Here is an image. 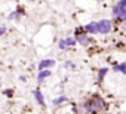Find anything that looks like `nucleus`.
Instances as JSON below:
<instances>
[{"label": "nucleus", "mask_w": 126, "mask_h": 114, "mask_svg": "<svg viewBox=\"0 0 126 114\" xmlns=\"http://www.w3.org/2000/svg\"><path fill=\"white\" fill-rule=\"evenodd\" d=\"M105 107H107V104H105L99 96L92 98L91 101H88V102L83 105V108H85L86 111H99V110H104Z\"/></svg>", "instance_id": "f257e3e1"}, {"label": "nucleus", "mask_w": 126, "mask_h": 114, "mask_svg": "<svg viewBox=\"0 0 126 114\" xmlns=\"http://www.w3.org/2000/svg\"><path fill=\"white\" fill-rule=\"evenodd\" d=\"M111 14L114 18L120 21H126V0H119V3L113 8Z\"/></svg>", "instance_id": "f03ea898"}, {"label": "nucleus", "mask_w": 126, "mask_h": 114, "mask_svg": "<svg viewBox=\"0 0 126 114\" xmlns=\"http://www.w3.org/2000/svg\"><path fill=\"white\" fill-rule=\"evenodd\" d=\"M111 31V22L108 19H101L98 21V33L101 34H108Z\"/></svg>", "instance_id": "7ed1b4c3"}, {"label": "nucleus", "mask_w": 126, "mask_h": 114, "mask_svg": "<svg viewBox=\"0 0 126 114\" xmlns=\"http://www.w3.org/2000/svg\"><path fill=\"white\" fill-rule=\"evenodd\" d=\"M76 43H77V40H76V39H73V37H67V39H62V40H59L58 46H59V49H67V47H71V46H74Z\"/></svg>", "instance_id": "20e7f679"}, {"label": "nucleus", "mask_w": 126, "mask_h": 114, "mask_svg": "<svg viewBox=\"0 0 126 114\" xmlns=\"http://www.w3.org/2000/svg\"><path fill=\"white\" fill-rule=\"evenodd\" d=\"M83 28H85V31L89 33V34H96V33H98V22H89V24L85 25Z\"/></svg>", "instance_id": "39448f33"}, {"label": "nucleus", "mask_w": 126, "mask_h": 114, "mask_svg": "<svg viewBox=\"0 0 126 114\" xmlns=\"http://www.w3.org/2000/svg\"><path fill=\"white\" fill-rule=\"evenodd\" d=\"M55 65V61L53 59H43L40 64H39V70H49L50 67Z\"/></svg>", "instance_id": "423d86ee"}, {"label": "nucleus", "mask_w": 126, "mask_h": 114, "mask_svg": "<svg viewBox=\"0 0 126 114\" xmlns=\"http://www.w3.org/2000/svg\"><path fill=\"white\" fill-rule=\"evenodd\" d=\"M76 40H77L80 44H83V46H88V44H89V42H91V40H89V37H88L86 34H80V33L76 36Z\"/></svg>", "instance_id": "0eeeda50"}, {"label": "nucleus", "mask_w": 126, "mask_h": 114, "mask_svg": "<svg viewBox=\"0 0 126 114\" xmlns=\"http://www.w3.org/2000/svg\"><path fill=\"white\" fill-rule=\"evenodd\" d=\"M50 74H52V73H50L49 70H40V73L37 74V82H39V83H42V82H43L46 77H49Z\"/></svg>", "instance_id": "6e6552de"}, {"label": "nucleus", "mask_w": 126, "mask_h": 114, "mask_svg": "<svg viewBox=\"0 0 126 114\" xmlns=\"http://www.w3.org/2000/svg\"><path fill=\"white\" fill-rule=\"evenodd\" d=\"M113 70H114L116 73H120V74H126V62H122V64L116 65Z\"/></svg>", "instance_id": "1a4fd4ad"}, {"label": "nucleus", "mask_w": 126, "mask_h": 114, "mask_svg": "<svg viewBox=\"0 0 126 114\" xmlns=\"http://www.w3.org/2000/svg\"><path fill=\"white\" fill-rule=\"evenodd\" d=\"M34 96H36V99H37V102H39L40 105H45V101H43V95H42V92H40L39 89H36V90H34Z\"/></svg>", "instance_id": "9d476101"}, {"label": "nucleus", "mask_w": 126, "mask_h": 114, "mask_svg": "<svg viewBox=\"0 0 126 114\" xmlns=\"http://www.w3.org/2000/svg\"><path fill=\"white\" fill-rule=\"evenodd\" d=\"M107 68H101L99 71H98V82H102V79L105 77V74H107Z\"/></svg>", "instance_id": "9b49d317"}, {"label": "nucleus", "mask_w": 126, "mask_h": 114, "mask_svg": "<svg viewBox=\"0 0 126 114\" xmlns=\"http://www.w3.org/2000/svg\"><path fill=\"white\" fill-rule=\"evenodd\" d=\"M19 14H21V12H19V11H15V12H11V14H9V16H8V18H9V19H18V18H19V16H21V15H19Z\"/></svg>", "instance_id": "f8f14e48"}, {"label": "nucleus", "mask_w": 126, "mask_h": 114, "mask_svg": "<svg viewBox=\"0 0 126 114\" xmlns=\"http://www.w3.org/2000/svg\"><path fill=\"white\" fill-rule=\"evenodd\" d=\"M64 101H67V98H65V96H59V98H56V99L53 101V104H55V105H58V104H62Z\"/></svg>", "instance_id": "ddd939ff"}, {"label": "nucleus", "mask_w": 126, "mask_h": 114, "mask_svg": "<svg viewBox=\"0 0 126 114\" xmlns=\"http://www.w3.org/2000/svg\"><path fill=\"white\" fill-rule=\"evenodd\" d=\"M6 33V27H0V36H3Z\"/></svg>", "instance_id": "4468645a"}, {"label": "nucleus", "mask_w": 126, "mask_h": 114, "mask_svg": "<svg viewBox=\"0 0 126 114\" xmlns=\"http://www.w3.org/2000/svg\"><path fill=\"white\" fill-rule=\"evenodd\" d=\"M123 28L126 30V21H123Z\"/></svg>", "instance_id": "2eb2a0df"}]
</instances>
